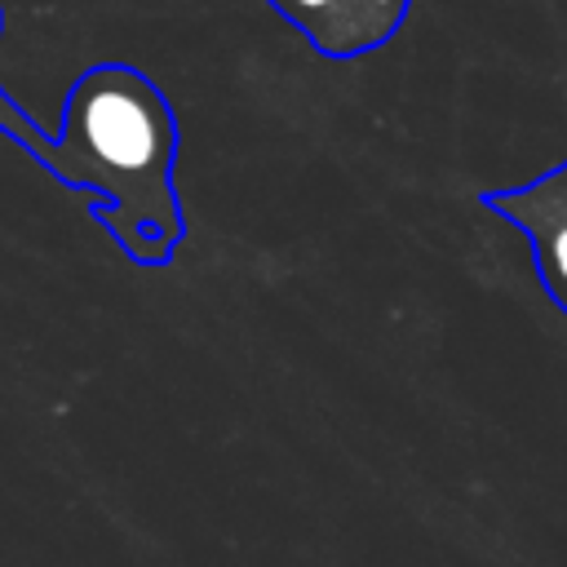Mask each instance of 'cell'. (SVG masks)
Wrapping results in <instances>:
<instances>
[{"label":"cell","mask_w":567,"mask_h":567,"mask_svg":"<svg viewBox=\"0 0 567 567\" xmlns=\"http://www.w3.org/2000/svg\"><path fill=\"white\" fill-rule=\"evenodd\" d=\"M319 58L350 62L390 44L412 0H266Z\"/></svg>","instance_id":"3"},{"label":"cell","mask_w":567,"mask_h":567,"mask_svg":"<svg viewBox=\"0 0 567 567\" xmlns=\"http://www.w3.org/2000/svg\"><path fill=\"white\" fill-rule=\"evenodd\" d=\"M177 146L182 133L164 89L128 62H97L71 80L40 168L89 199L93 221L128 261L168 266L186 239L173 186Z\"/></svg>","instance_id":"1"},{"label":"cell","mask_w":567,"mask_h":567,"mask_svg":"<svg viewBox=\"0 0 567 567\" xmlns=\"http://www.w3.org/2000/svg\"><path fill=\"white\" fill-rule=\"evenodd\" d=\"M478 204L505 217L527 239L540 288L549 292L554 310L567 315V159L523 186L483 190Z\"/></svg>","instance_id":"2"},{"label":"cell","mask_w":567,"mask_h":567,"mask_svg":"<svg viewBox=\"0 0 567 567\" xmlns=\"http://www.w3.org/2000/svg\"><path fill=\"white\" fill-rule=\"evenodd\" d=\"M0 31H4V13H0ZM0 133H4V137H13V142H18L35 164L44 159V151H49V142H53V133H49L44 124H35V120H31V115H27V111H22L4 89H0Z\"/></svg>","instance_id":"4"}]
</instances>
